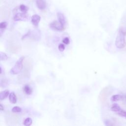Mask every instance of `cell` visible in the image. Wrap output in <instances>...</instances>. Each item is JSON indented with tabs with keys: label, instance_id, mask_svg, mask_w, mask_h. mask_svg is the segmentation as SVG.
Listing matches in <instances>:
<instances>
[{
	"label": "cell",
	"instance_id": "obj_19",
	"mask_svg": "<svg viewBox=\"0 0 126 126\" xmlns=\"http://www.w3.org/2000/svg\"><path fill=\"white\" fill-rule=\"evenodd\" d=\"M58 49L60 51L63 52L65 49V46L63 44H60L58 46Z\"/></svg>",
	"mask_w": 126,
	"mask_h": 126
},
{
	"label": "cell",
	"instance_id": "obj_7",
	"mask_svg": "<svg viewBox=\"0 0 126 126\" xmlns=\"http://www.w3.org/2000/svg\"><path fill=\"white\" fill-rule=\"evenodd\" d=\"M40 16L37 14H34L32 16L31 22L33 25L35 27H37L40 21Z\"/></svg>",
	"mask_w": 126,
	"mask_h": 126
},
{
	"label": "cell",
	"instance_id": "obj_10",
	"mask_svg": "<svg viewBox=\"0 0 126 126\" xmlns=\"http://www.w3.org/2000/svg\"><path fill=\"white\" fill-rule=\"evenodd\" d=\"M121 109V108L117 103H113L111 108V111L115 112L116 113L120 111Z\"/></svg>",
	"mask_w": 126,
	"mask_h": 126
},
{
	"label": "cell",
	"instance_id": "obj_15",
	"mask_svg": "<svg viewBox=\"0 0 126 126\" xmlns=\"http://www.w3.org/2000/svg\"><path fill=\"white\" fill-rule=\"evenodd\" d=\"M8 59V56L7 55L3 52H0V59L1 61H6Z\"/></svg>",
	"mask_w": 126,
	"mask_h": 126
},
{
	"label": "cell",
	"instance_id": "obj_22",
	"mask_svg": "<svg viewBox=\"0 0 126 126\" xmlns=\"http://www.w3.org/2000/svg\"><path fill=\"white\" fill-rule=\"evenodd\" d=\"M105 125H107V126H112L113 125V124L109 120H106V121L104 122Z\"/></svg>",
	"mask_w": 126,
	"mask_h": 126
},
{
	"label": "cell",
	"instance_id": "obj_5",
	"mask_svg": "<svg viewBox=\"0 0 126 126\" xmlns=\"http://www.w3.org/2000/svg\"><path fill=\"white\" fill-rule=\"evenodd\" d=\"M58 21L63 26L65 27L66 25V19L65 15L61 12H58L57 14Z\"/></svg>",
	"mask_w": 126,
	"mask_h": 126
},
{
	"label": "cell",
	"instance_id": "obj_17",
	"mask_svg": "<svg viewBox=\"0 0 126 126\" xmlns=\"http://www.w3.org/2000/svg\"><path fill=\"white\" fill-rule=\"evenodd\" d=\"M11 110L14 113H18V112H21L22 109L21 108H20V107H14L12 108Z\"/></svg>",
	"mask_w": 126,
	"mask_h": 126
},
{
	"label": "cell",
	"instance_id": "obj_24",
	"mask_svg": "<svg viewBox=\"0 0 126 126\" xmlns=\"http://www.w3.org/2000/svg\"></svg>",
	"mask_w": 126,
	"mask_h": 126
},
{
	"label": "cell",
	"instance_id": "obj_4",
	"mask_svg": "<svg viewBox=\"0 0 126 126\" xmlns=\"http://www.w3.org/2000/svg\"><path fill=\"white\" fill-rule=\"evenodd\" d=\"M13 19L15 21H27L28 20V16L26 12H22V13H18L15 14Z\"/></svg>",
	"mask_w": 126,
	"mask_h": 126
},
{
	"label": "cell",
	"instance_id": "obj_3",
	"mask_svg": "<svg viewBox=\"0 0 126 126\" xmlns=\"http://www.w3.org/2000/svg\"><path fill=\"white\" fill-rule=\"evenodd\" d=\"M49 27L51 29L53 30L58 31H64L65 29V27L63 26L59 21H54L49 24Z\"/></svg>",
	"mask_w": 126,
	"mask_h": 126
},
{
	"label": "cell",
	"instance_id": "obj_20",
	"mask_svg": "<svg viewBox=\"0 0 126 126\" xmlns=\"http://www.w3.org/2000/svg\"><path fill=\"white\" fill-rule=\"evenodd\" d=\"M63 43L65 45H69L70 44V39L68 37H65L63 39Z\"/></svg>",
	"mask_w": 126,
	"mask_h": 126
},
{
	"label": "cell",
	"instance_id": "obj_14",
	"mask_svg": "<svg viewBox=\"0 0 126 126\" xmlns=\"http://www.w3.org/2000/svg\"><path fill=\"white\" fill-rule=\"evenodd\" d=\"M32 123H33L32 119L31 118L28 117L24 120L23 122V124L24 126H29L32 125Z\"/></svg>",
	"mask_w": 126,
	"mask_h": 126
},
{
	"label": "cell",
	"instance_id": "obj_2",
	"mask_svg": "<svg viewBox=\"0 0 126 126\" xmlns=\"http://www.w3.org/2000/svg\"><path fill=\"white\" fill-rule=\"evenodd\" d=\"M24 57H21L15 63L14 67L10 70V72L12 74H17L21 72L23 69V62L24 59Z\"/></svg>",
	"mask_w": 126,
	"mask_h": 126
},
{
	"label": "cell",
	"instance_id": "obj_18",
	"mask_svg": "<svg viewBox=\"0 0 126 126\" xmlns=\"http://www.w3.org/2000/svg\"><path fill=\"white\" fill-rule=\"evenodd\" d=\"M116 114L120 116L126 118V111L123 110V109H121L120 111L117 112Z\"/></svg>",
	"mask_w": 126,
	"mask_h": 126
},
{
	"label": "cell",
	"instance_id": "obj_23",
	"mask_svg": "<svg viewBox=\"0 0 126 126\" xmlns=\"http://www.w3.org/2000/svg\"><path fill=\"white\" fill-rule=\"evenodd\" d=\"M0 110H1V111H3L4 110V108L3 107L2 104H0Z\"/></svg>",
	"mask_w": 126,
	"mask_h": 126
},
{
	"label": "cell",
	"instance_id": "obj_16",
	"mask_svg": "<svg viewBox=\"0 0 126 126\" xmlns=\"http://www.w3.org/2000/svg\"><path fill=\"white\" fill-rule=\"evenodd\" d=\"M19 9L20 10V11L22 12H27V11H28V8L27 7H26L25 5H21L19 7Z\"/></svg>",
	"mask_w": 126,
	"mask_h": 126
},
{
	"label": "cell",
	"instance_id": "obj_1",
	"mask_svg": "<svg viewBox=\"0 0 126 126\" xmlns=\"http://www.w3.org/2000/svg\"><path fill=\"white\" fill-rule=\"evenodd\" d=\"M125 36L126 35L125 34L119 31L115 40V45L118 48L123 49L126 46Z\"/></svg>",
	"mask_w": 126,
	"mask_h": 126
},
{
	"label": "cell",
	"instance_id": "obj_13",
	"mask_svg": "<svg viewBox=\"0 0 126 126\" xmlns=\"http://www.w3.org/2000/svg\"><path fill=\"white\" fill-rule=\"evenodd\" d=\"M7 22L4 21L0 23V29H1V36H2L3 33V30H4L7 27Z\"/></svg>",
	"mask_w": 126,
	"mask_h": 126
},
{
	"label": "cell",
	"instance_id": "obj_12",
	"mask_svg": "<svg viewBox=\"0 0 126 126\" xmlns=\"http://www.w3.org/2000/svg\"><path fill=\"white\" fill-rule=\"evenodd\" d=\"M122 99V96L120 95H115L112 96V97L111 98V100L112 101H117Z\"/></svg>",
	"mask_w": 126,
	"mask_h": 126
},
{
	"label": "cell",
	"instance_id": "obj_9",
	"mask_svg": "<svg viewBox=\"0 0 126 126\" xmlns=\"http://www.w3.org/2000/svg\"><path fill=\"white\" fill-rule=\"evenodd\" d=\"M9 100L12 103H16L17 102V97L14 92H12L9 95Z\"/></svg>",
	"mask_w": 126,
	"mask_h": 126
},
{
	"label": "cell",
	"instance_id": "obj_8",
	"mask_svg": "<svg viewBox=\"0 0 126 126\" xmlns=\"http://www.w3.org/2000/svg\"><path fill=\"white\" fill-rule=\"evenodd\" d=\"M9 95V90H6L0 93V99L1 100L7 98Z\"/></svg>",
	"mask_w": 126,
	"mask_h": 126
},
{
	"label": "cell",
	"instance_id": "obj_11",
	"mask_svg": "<svg viewBox=\"0 0 126 126\" xmlns=\"http://www.w3.org/2000/svg\"><path fill=\"white\" fill-rule=\"evenodd\" d=\"M23 90L24 92L28 95H30L33 93V90L28 85H26L23 88Z\"/></svg>",
	"mask_w": 126,
	"mask_h": 126
},
{
	"label": "cell",
	"instance_id": "obj_21",
	"mask_svg": "<svg viewBox=\"0 0 126 126\" xmlns=\"http://www.w3.org/2000/svg\"><path fill=\"white\" fill-rule=\"evenodd\" d=\"M119 31L122 32V33H123L125 35H126V28H124V27H121L120 28Z\"/></svg>",
	"mask_w": 126,
	"mask_h": 126
},
{
	"label": "cell",
	"instance_id": "obj_6",
	"mask_svg": "<svg viewBox=\"0 0 126 126\" xmlns=\"http://www.w3.org/2000/svg\"><path fill=\"white\" fill-rule=\"evenodd\" d=\"M36 4L37 8L40 10H44L46 7V3L45 0H36Z\"/></svg>",
	"mask_w": 126,
	"mask_h": 126
}]
</instances>
